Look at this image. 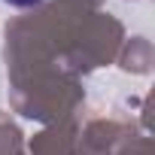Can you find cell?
Here are the masks:
<instances>
[{"label":"cell","mask_w":155,"mask_h":155,"mask_svg":"<svg viewBox=\"0 0 155 155\" xmlns=\"http://www.w3.org/2000/svg\"><path fill=\"white\" fill-rule=\"evenodd\" d=\"M6 3H9V6H37L40 0H6Z\"/></svg>","instance_id":"cell-1"}]
</instances>
